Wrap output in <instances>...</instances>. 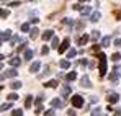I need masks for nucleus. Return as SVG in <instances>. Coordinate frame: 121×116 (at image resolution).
<instances>
[{"mask_svg": "<svg viewBox=\"0 0 121 116\" xmlns=\"http://www.w3.org/2000/svg\"><path fill=\"white\" fill-rule=\"evenodd\" d=\"M0 36H2V39H10L12 38V33H10V31H5V33L0 34Z\"/></svg>", "mask_w": 121, "mask_h": 116, "instance_id": "obj_23", "label": "nucleus"}, {"mask_svg": "<svg viewBox=\"0 0 121 116\" xmlns=\"http://www.w3.org/2000/svg\"><path fill=\"white\" fill-rule=\"evenodd\" d=\"M92 51H93V52H98V51H100V46H97V44H95V46L92 47Z\"/></svg>", "mask_w": 121, "mask_h": 116, "instance_id": "obj_38", "label": "nucleus"}, {"mask_svg": "<svg viewBox=\"0 0 121 116\" xmlns=\"http://www.w3.org/2000/svg\"><path fill=\"white\" fill-rule=\"evenodd\" d=\"M115 46L120 47V46H121V39H116V41H115Z\"/></svg>", "mask_w": 121, "mask_h": 116, "instance_id": "obj_41", "label": "nucleus"}, {"mask_svg": "<svg viewBox=\"0 0 121 116\" xmlns=\"http://www.w3.org/2000/svg\"><path fill=\"white\" fill-rule=\"evenodd\" d=\"M44 87H48V88H56V87H57V82H56V80H49V82H46Z\"/></svg>", "mask_w": 121, "mask_h": 116, "instance_id": "obj_13", "label": "nucleus"}, {"mask_svg": "<svg viewBox=\"0 0 121 116\" xmlns=\"http://www.w3.org/2000/svg\"><path fill=\"white\" fill-rule=\"evenodd\" d=\"M100 12H95V13H93V15H92V17H90V20H92V21H98V20H100Z\"/></svg>", "mask_w": 121, "mask_h": 116, "instance_id": "obj_18", "label": "nucleus"}, {"mask_svg": "<svg viewBox=\"0 0 121 116\" xmlns=\"http://www.w3.org/2000/svg\"><path fill=\"white\" fill-rule=\"evenodd\" d=\"M52 38V31H44V34H43V39L44 41H48V39Z\"/></svg>", "mask_w": 121, "mask_h": 116, "instance_id": "obj_16", "label": "nucleus"}, {"mask_svg": "<svg viewBox=\"0 0 121 116\" xmlns=\"http://www.w3.org/2000/svg\"><path fill=\"white\" fill-rule=\"evenodd\" d=\"M72 105H74L75 108H82V106H83V98H82L80 95L72 97Z\"/></svg>", "mask_w": 121, "mask_h": 116, "instance_id": "obj_3", "label": "nucleus"}, {"mask_svg": "<svg viewBox=\"0 0 121 116\" xmlns=\"http://www.w3.org/2000/svg\"><path fill=\"white\" fill-rule=\"evenodd\" d=\"M80 85H82V87H85V88H87V87H90V78L87 77V75H85V77H82L80 78Z\"/></svg>", "mask_w": 121, "mask_h": 116, "instance_id": "obj_8", "label": "nucleus"}, {"mask_svg": "<svg viewBox=\"0 0 121 116\" xmlns=\"http://www.w3.org/2000/svg\"><path fill=\"white\" fill-rule=\"evenodd\" d=\"M69 44H70V39H69V38H65L64 41H62V43H60V46L57 47V51H59V54H64V52H65V49L69 47Z\"/></svg>", "mask_w": 121, "mask_h": 116, "instance_id": "obj_4", "label": "nucleus"}, {"mask_svg": "<svg viewBox=\"0 0 121 116\" xmlns=\"http://www.w3.org/2000/svg\"><path fill=\"white\" fill-rule=\"evenodd\" d=\"M100 113H101V110H100V108H95V110L92 111V115H100Z\"/></svg>", "mask_w": 121, "mask_h": 116, "instance_id": "obj_36", "label": "nucleus"}, {"mask_svg": "<svg viewBox=\"0 0 121 116\" xmlns=\"http://www.w3.org/2000/svg\"><path fill=\"white\" fill-rule=\"evenodd\" d=\"M80 12H82V15H88L90 13V8H82Z\"/></svg>", "mask_w": 121, "mask_h": 116, "instance_id": "obj_33", "label": "nucleus"}, {"mask_svg": "<svg viewBox=\"0 0 121 116\" xmlns=\"http://www.w3.org/2000/svg\"><path fill=\"white\" fill-rule=\"evenodd\" d=\"M12 115H15V116H20V115H23V113H21V110H15V111H12Z\"/></svg>", "mask_w": 121, "mask_h": 116, "instance_id": "obj_35", "label": "nucleus"}, {"mask_svg": "<svg viewBox=\"0 0 121 116\" xmlns=\"http://www.w3.org/2000/svg\"><path fill=\"white\" fill-rule=\"evenodd\" d=\"M120 59H121V54H120V52H115V54L111 56V60H115V62H118Z\"/></svg>", "mask_w": 121, "mask_h": 116, "instance_id": "obj_21", "label": "nucleus"}, {"mask_svg": "<svg viewBox=\"0 0 121 116\" xmlns=\"http://www.w3.org/2000/svg\"><path fill=\"white\" fill-rule=\"evenodd\" d=\"M21 31H25V33H28V31H30V25H28V23H25V25H21Z\"/></svg>", "mask_w": 121, "mask_h": 116, "instance_id": "obj_26", "label": "nucleus"}, {"mask_svg": "<svg viewBox=\"0 0 121 116\" xmlns=\"http://www.w3.org/2000/svg\"><path fill=\"white\" fill-rule=\"evenodd\" d=\"M39 67H41L39 62H33V64H31V67H30V72H38V70H39Z\"/></svg>", "mask_w": 121, "mask_h": 116, "instance_id": "obj_9", "label": "nucleus"}, {"mask_svg": "<svg viewBox=\"0 0 121 116\" xmlns=\"http://www.w3.org/2000/svg\"><path fill=\"white\" fill-rule=\"evenodd\" d=\"M116 18L121 20V8H120V12H116Z\"/></svg>", "mask_w": 121, "mask_h": 116, "instance_id": "obj_44", "label": "nucleus"}, {"mask_svg": "<svg viewBox=\"0 0 121 116\" xmlns=\"http://www.w3.org/2000/svg\"><path fill=\"white\" fill-rule=\"evenodd\" d=\"M51 106H52V108H62V106H64V101H62V100H59V98H52Z\"/></svg>", "mask_w": 121, "mask_h": 116, "instance_id": "obj_5", "label": "nucleus"}, {"mask_svg": "<svg viewBox=\"0 0 121 116\" xmlns=\"http://www.w3.org/2000/svg\"><path fill=\"white\" fill-rule=\"evenodd\" d=\"M48 52H49V47H48V46H43V47H41V54H43V56H46Z\"/></svg>", "mask_w": 121, "mask_h": 116, "instance_id": "obj_27", "label": "nucleus"}, {"mask_svg": "<svg viewBox=\"0 0 121 116\" xmlns=\"http://www.w3.org/2000/svg\"><path fill=\"white\" fill-rule=\"evenodd\" d=\"M79 2H88V0H79Z\"/></svg>", "mask_w": 121, "mask_h": 116, "instance_id": "obj_46", "label": "nucleus"}, {"mask_svg": "<svg viewBox=\"0 0 121 116\" xmlns=\"http://www.w3.org/2000/svg\"><path fill=\"white\" fill-rule=\"evenodd\" d=\"M118 100H120V95H118V93H110V95H108V101H110V103H116Z\"/></svg>", "mask_w": 121, "mask_h": 116, "instance_id": "obj_7", "label": "nucleus"}, {"mask_svg": "<svg viewBox=\"0 0 121 116\" xmlns=\"http://www.w3.org/2000/svg\"><path fill=\"white\" fill-rule=\"evenodd\" d=\"M12 88H15V90H18V88H21V82H12V85H10Z\"/></svg>", "mask_w": 121, "mask_h": 116, "instance_id": "obj_20", "label": "nucleus"}, {"mask_svg": "<svg viewBox=\"0 0 121 116\" xmlns=\"http://www.w3.org/2000/svg\"><path fill=\"white\" fill-rule=\"evenodd\" d=\"M17 74H18V72L15 70V67H12V69H8L5 74H2V75H0V80H3V78H8V77H17Z\"/></svg>", "mask_w": 121, "mask_h": 116, "instance_id": "obj_2", "label": "nucleus"}, {"mask_svg": "<svg viewBox=\"0 0 121 116\" xmlns=\"http://www.w3.org/2000/svg\"><path fill=\"white\" fill-rule=\"evenodd\" d=\"M2 59H5V57H3V56H2V54H0V60H2Z\"/></svg>", "mask_w": 121, "mask_h": 116, "instance_id": "obj_45", "label": "nucleus"}, {"mask_svg": "<svg viewBox=\"0 0 121 116\" xmlns=\"http://www.w3.org/2000/svg\"><path fill=\"white\" fill-rule=\"evenodd\" d=\"M57 44H59V39L56 38V36H52V47H56Z\"/></svg>", "mask_w": 121, "mask_h": 116, "instance_id": "obj_31", "label": "nucleus"}, {"mask_svg": "<svg viewBox=\"0 0 121 116\" xmlns=\"http://www.w3.org/2000/svg\"><path fill=\"white\" fill-rule=\"evenodd\" d=\"M31 98H33V97H30V95H28L26 100H25V106H26V108H28V106H31V101H33Z\"/></svg>", "mask_w": 121, "mask_h": 116, "instance_id": "obj_22", "label": "nucleus"}, {"mask_svg": "<svg viewBox=\"0 0 121 116\" xmlns=\"http://www.w3.org/2000/svg\"><path fill=\"white\" fill-rule=\"evenodd\" d=\"M41 103H43V97H38V98H36V105H38V106H39Z\"/></svg>", "mask_w": 121, "mask_h": 116, "instance_id": "obj_39", "label": "nucleus"}, {"mask_svg": "<svg viewBox=\"0 0 121 116\" xmlns=\"http://www.w3.org/2000/svg\"><path fill=\"white\" fill-rule=\"evenodd\" d=\"M10 106H12L10 103H5V105H2V106H0V111H5V110H8Z\"/></svg>", "mask_w": 121, "mask_h": 116, "instance_id": "obj_29", "label": "nucleus"}, {"mask_svg": "<svg viewBox=\"0 0 121 116\" xmlns=\"http://www.w3.org/2000/svg\"><path fill=\"white\" fill-rule=\"evenodd\" d=\"M44 115H48V116H49V115H54V110H48V111H44Z\"/></svg>", "mask_w": 121, "mask_h": 116, "instance_id": "obj_40", "label": "nucleus"}, {"mask_svg": "<svg viewBox=\"0 0 121 116\" xmlns=\"http://www.w3.org/2000/svg\"><path fill=\"white\" fill-rule=\"evenodd\" d=\"M30 2H35V0H30Z\"/></svg>", "mask_w": 121, "mask_h": 116, "instance_id": "obj_47", "label": "nucleus"}, {"mask_svg": "<svg viewBox=\"0 0 121 116\" xmlns=\"http://www.w3.org/2000/svg\"><path fill=\"white\" fill-rule=\"evenodd\" d=\"M31 57H33V51H31V49H26V51H25V59L30 60Z\"/></svg>", "mask_w": 121, "mask_h": 116, "instance_id": "obj_15", "label": "nucleus"}, {"mask_svg": "<svg viewBox=\"0 0 121 116\" xmlns=\"http://www.w3.org/2000/svg\"><path fill=\"white\" fill-rule=\"evenodd\" d=\"M20 5V2H13V3H10V7H18Z\"/></svg>", "mask_w": 121, "mask_h": 116, "instance_id": "obj_43", "label": "nucleus"}, {"mask_svg": "<svg viewBox=\"0 0 121 116\" xmlns=\"http://www.w3.org/2000/svg\"><path fill=\"white\" fill-rule=\"evenodd\" d=\"M88 39H90L88 34H83V36H80V38H77V44H79V46H85V44L88 43Z\"/></svg>", "mask_w": 121, "mask_h": 116, "instance_id": "obj_6", "label": "nucleus"}, {"mask_svg": "<svg viewBox=\"0 0 121 116\" xmlns=\"http://www.w3.org/2000/svg\"><path fill=\"white\" fill-rule=\"evenodd\" d=\"M62 23H64V25H72V20H70V18H64Z\"/></svg>", "mask_w": 121, "mask_h": 116, "instance_id": "obj_34", "label": "nucleus"}, {"mask_svg": "<svg viewBox=\"0 0 121 116\" xmlns=\"http://www.w3.org/2000/svg\"><path fill=\"white\" fill-rule=\"evenodd\" d=\"M90 101H92V103H97V101H98V98H97V97H92V98H90Z\"/></svg>", "mask_w": 121, "mask_h": 116, "instance_id": "obj_42", "label": "nucleus"}, {"mask_svg": "<svg viewBox=\"0 0 121 116\" xmlns=\"http://www.w3.org/2000/svg\"><path fill=\"white\" fill-rule=\"evenodd\" d=\"M98 59H100V75L103 77L106 74V56L105 54H98Z\"/></svg>", "mask_w": 121, "mask_h": 116, "instance_id": "obj_1", "label": "nucleus"}, {"mask_svg": "<svg viewBox=\"0 0 121 116\" xmlns=\"http://www.w3.org/2000/svg\"><path fill=\"white\" fill-rule=\"evenodd\" d=\"M8 15H10V12H8V10H0V17H2V18H7Z\"/></svg>", "mask_w": 121, "mask_h": 116, "instance_id": "obj_24", "label": "nucleus"}, {"mask_svg": "<svg viewBox=\"0 0 121 116\" xmlns=\"http://www.w3.org/2000/svg\"><path fill=\"white\" fill-rule=\"evenodd\" d=\"M75 54H77V51H75V49H70V51L67 52V57H74Z\"/></svg>", "mask_w": 121, "mask_h": 116, "instance_id": "obj_28", "label": "nucleus"}, {"mask_svg": "<svg viewBox=\"0 0 121 116\" xmlns=\"http://www.w3.org/2000/svg\"><path fill=\"white\" fill-rule=\"evenodd\" d=\"M8 100H13V101H15V100H18V95H17V93H10V95H8Z\"/></svg>", "mask_w": 121, "mask_h": 116, "instance_id": "obj_30", "label": "nucleus"}, {"mask_svg": "<svg viewBox=\"0 0 121 116\" xmlns=\"http://www.w3.org/2000/svg\"><path fill=\"white\" fill-rule=\"evenodd\" d=\"M67 80H69V82H72V80H75V78H77V74H75V72H70V74H67Z\"/></svg>", "mask_w": 121, "mask_h": 116, "instance_id": "obj_19", "label": "nucleus"}, {"mask_svg": "<svg viewBox=\"0 0 121 116\" xmlns=\"http://www.w3.org/2000/svg\"><path fill=\"white\" fill-rule=\"evenodd\" d=\"M100 38V33L98 31H93V34H92V39H98Z\"/></svg>", "mask_w": 121, "mask_h": 116, "instance_id": "obj_32", "label": "nucleus"}, {"mask_svg": "<svg viewBox=\"0 0 121 116\" xmlns=\"http://www.w3.org/2000/svg\"><path fill=\"white\" fill-rule=\"evenodd\" d=\"M110 43H111V38H110V36H105V38L101 39V46H103V47H108Z\"/></svg>", "mask_w": 121, "mask_h": 116, "instance_id": "obj_11", "label": "nucleus"}, {"mask_svg": "<svg viewBox=\"0 0 121 116\" xmlns=\"http://www.w3.org/2000/svg\"><path fill=\"white\" fill-rule=\"evenodd\" d=\"M38 33H39V31H38L36 28H33V30H31V38L36 39V38H38Z\"/></svg>", "mask_w": 121, "mask_h": 116, "instance_id": "obj_25", "label": "nucleus"}, {"mask_svg": "<svg viewBox=\"0 0 121 116\" xmlns=\"http://www.w3.org/2000/svg\"><path fill=\"white\" fill-rule=\"evenodd\" d=\"M83 28V23H75V30H82Z\"/></svg>", "mask_w": 121, "mask_h": 116, "instance_id": "obj_37", "label": "nucleus"}, {"mask_svg": "<svg viewBox=\"0 0 121 116\" xmlns=\"http://www.w3.org/2000/svg\"><path fill=\"white\" fill-rule=\"evenodd\" d=\"M8 64H10L12 67H18V65H20V59H18V57H13V59H10V60H8Z\"/></svg>", "mask_w": 121, "mask_h": 116, "instance_id": "obj_10", "label": "nucleus"}, {"mask_svg": "<svg viewBox=\"0 0 121 116\" xmlns=\"http://www.w3.org/2000/svg\"><path fill=\"white\" fill-rule=\"evenodd\" d=\"M118 78H120V72H118V69H115V70H113V74L110 75V80H111V82H115V80H118Z\"/></svg>", "mask_w": 121, "mask_h": 116, "instance_id": "obj_12", "label": "nucleus"}, {"mask_svg": "<svg viewBox=\"0 0 121 116\" xmlns=\"http://www.w3.org/2000/svg\"><path fill=\"white\" fill-rule=\"evenodd\" d=\"M60 93H62L64 97H67V95L70 93V87H62V90H60Z\"/></svg>", "mask_w": 121, "mask_h": 116, "instance_id": "obj_17", "label": "nucleus"}, {"mask_svg": "<svg viewBox=\"0 0 121 116\" xmlns=\"http://www.w3.org/2000/svg\"><path fill=\"white\" fill-rule=\"evenodd\" d=\"M59 65L62 67V69H69V67H70V62H69V60H60Z\"/></svg>", "mask_w": 121, "mask_h": 116, "instance_id": "obj_14", "label": "nucleus"}]
</instances>
